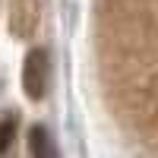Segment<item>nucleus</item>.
Returning a JSON list of instances; mask_svg holds the SVG:
<instances>
[{
	"mask_svg": "<svg viewBox=\"0 0 158 158\" xmlns=\"http://www.w3.org/2000/svg\"><path fill=\"white\" fill-rule=\"evenodd\" d=\"M16 127H19V117L16 114H3L0 117V155H6L13 139H16Z\"/></svg>",
	"mask_w": 158,
	"mask_h": 158,
	"instance_id": "nucleus-3",
	"label": "nucleus"
},
{
	"mask_svg": "<svg viewBox=\"0 0 158 158\" xmlns=\"http://www.w3.org/2000/svg\"><path fill=\"white\" fill-rule=\"evenodd\" d=\"M48 79H51V67H48V51L44 48H35L29 51L25 57V67H22V89L32 101L44 98L48 92Z\"/></svg>",
	"mask_w": 158,
	"mask_h": 158,
	"instance_id": "nucleus-1",
	"label": "nucleus"
},
{
	"mask_svg": "<svg viewBox=\"0 0 158 158\" xmlns=\"http://www.w3.org/2000/svg\"><path fill=\"white\" fill-rule=\"evenodd\" d=\"M29 146H32V158H57L54 139H51L48 127H41V123H35L29 130Z\"/></svg>",
	"mask_w": 158,
	"mask_h": 158,
	"instance_id": "nucleus-2",
	"label": "nucleus"
}]
</instances>
